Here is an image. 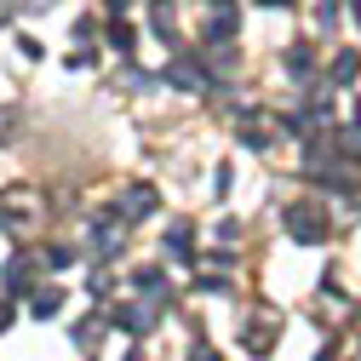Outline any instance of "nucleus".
Instances as JSON below:
<instances>
[{"instance_id": "nucleus-1", "label": "nucleus", "mask_w": 361, "mask_h": 361, "mask_svg": "<svg viewBox=\"0 0 361 361\" xmlns=\"http://www.w3.org/2000/svg\"><path fill=\"white\" fill-rule=\"evenodd\" d=\"M287 235L293 241H304V247H315L327 235V212L315 207V201H298V207H287Z\"/></svg>"}, {"instance_id": "nucleus-2", "label": "nucleus", "mask_w": 361, "mask_h": 361, "mask_svg": "<svg viewBox=\"0 0 361 361\" xmlns=\"http://www.w3.org/2000/svg\"><path fill=\"white\" fill-rule=\"evenodd\" d=\"M166 80L184 86V92H201V86H212V69H207L201 58H178V63L166 69Z\"/></svg>"}, {"instance_id": "nucleus-3", "label": "nucleus", "mask_w": 361, "mask_h": 361, "mask_svg": "<svg viewBox=\"0 0 361 361\" xmlns=\"http://www.w3.org/2000/svg\"><path fill=\"white\" fill-rule=\"evenodd\" d=\"M121 212H126V218H144V212H155V190H149V184H132V190L121 195Z\"/></svg>"}, {"instance_id": "nucleus-4", "label": "nucleus", "mask_w": 361, "mask_h": 361, "mask_svg": "<svg viewBox=\"0 0 361 361\" xmlns=\"http://www.w3.org/2000/svg\"><path fill=\"white\" fill-rule=\"evenodd\" d=\"M230 35H235V12H218V18L201 29V47H230Z\"/></svg>"}, {"instance_id": "nucleus-5", "label": "nucleus", "mask_w": 361, "mask_h": 361, "mask_svg": "<svg viewBox=\"0 0 361 361\" xmlns=\"http://www.w3.org/2000/svg\"><path fill=\"white\" fill-rule=\"evenodd\" d=\"M241 344H247V350H252V355H264V350H269V344H276V315H264V322H258V327H252V333H247V327H241Z\"/></svg>"}, {"instance_id": "nucleus-6", "label": "nucleus", "mask_w": 361, "mask_h": 361, "mask_svg": "<svg viewBox=\"0 0 361 361\" xmlns=\"http://www.w3.org/2000/svg\"><path fill=\"white\" fill-rule=\"evenodd\" d=\"M6 287H12V293H29V287H35V258H12V264H6Z\"/></svg>"}, {"instance_id": "nucleus-7", "label": "nucleus", "mask_w": 361, "mask_h": 361, "mask_svg": "<svg viewBox=\"0 0 361 361\" xmlns=\"http://www.w3.org/2000/svg\"><path fill=\"white\" fill-rule=\"evenodd\" d=\"M355 75H361V58H355V52H338V58H333V86H350Z\"/></svg>"}, {"instance_id": "nucleus-8", "label": "nucleus", "mask_w": 361, "mask_h": 361, "mask_svg": "<svg viewBox=\"0 0 361 361\" xmlns=\"http://www.w3.org/2000/svg\"><path fill=\"white\" fill-rule=\"evenodd\" d=\"M58 310H63V287H40V293H35V315H40V322L58 315Z\"/></svg>"}, {"instance_id": "nucleus-9", "label": "nucleus", "mask_w": 361, "mask_h": 361, "mask_svg": "<svg viewBox=\"0 0 361 361\" xmlns=\"http://www.w3.org/2000/svg\"><path fill=\"white\" fill-rule=\"evenodd\" d=\"M109 224H115V218H98V230H92V247H98V252H115V247H121V230H109Z\"/></svg>"}, {"instance_id": "nucleus-10", "label": "nucleus", "mask_w": 361, "mask_h": 361, "mask_svg": "<svg viewBox=\"0 0 361 361\" xmlns=\"http://www.w3.org/2000/svg\"><path fill=\"white\" fill-rule=\"evenodd\" d=\"M241 144H252V149H269V132H264V121H241Z\"/></svg>"}, {"instance_id": "nucleus-11", "label": "nucleus", "mask_w": 361, "mask_h": 361, "mask_svg": "<svg viewBox=\"0 0 361 361\" xmlns=\"http://www.w3.org/2000/svg\"><path fill=\"white\" fill-rule=\"evenodd\" d=\"M109 47H115V52H132V47H138V40H132V29H126L121 18L109 23Z\"/></svg>"}, {"instance_id": "nucleus-12", "label": "nucleus", "mask_w": 361, "mask_h": 361, "mask_svg": "<svg viewBox=\"0 0 361 361\" xmlns=\"http://www.w3.org/2000/svg\"><path fill=\"white\" fill-rule=\"evenodd\" d=\"M310 63H315L310 47H293V52H287V69H293V75H310Z\"/></svg>"}, {"instance_id": "nucleus-13", "label": "nucleus", "mask_w": 361, "mask_h": 361, "mask_svg": "<svg viewBox=\"0 0 361 361\" xmlns=\"http://www.w3.org/2000/svg\"><path fill=\"white\" fill-rule=\"evenodd\" d=\"M138 287H144V293H166V276H161V269H144Z\"/></svg>"}, {"instance_id": "nucleus-14", "label": "nucleus", "mask_w": 361, "mask_h": 361, "mask_svg": "<svg viewBox=\"0 0 361 361\" xmlns=\"http://www.w3.org/2000/svg\"><path fill=\"white\" fill-rule=\"evenodd\" d=\"M47 264H52V269H69V264H75V252H69V247H52V252H47Z\"/></svg>"}, {"instance_id": "nucleus-15", "label": "nucleus", "mask_w": 361, "mask_h": 361, "mask_svg": "<svg viewBox=\"0 0 361 361\" xmlns=\"http://www.w3.org/2000/svg\"><path fill=\"white\" fill-rule=\"evenodd\" d=\"M166 247H172V252H190V230H184V224H178V230L166 235Z\"/></svg>"}, {"instance_id": "nucleus-16", "label": "nucleus", "mask_w": 361, "mask_h": 361, "mask_svg": "<svg viewBox=\"0 0 361 361\" xmlns=\"http://www.w3.org/2000/svg\"><path fill=\"white\" fill-rule=\"evenodd\" d=\"M190 361H218V350H207V344H195V355Z\"/></svg>"}, {"instance_id": "nucleus-17", "label": "nucleus", "mask_w": 361, "mask_h": 361, "mask_svg": "<svg viewBox=\"0 0 361 361\" xmlns=\"http://www.w3.org/2000/svg\"><path fill=\"white\" fill-rule=\"evenodd\" d=\"M126 6H132V0H109V12H115V18H121V12H126Z\"/></svg>"}, {"instance_id": "nucleus-18", "label": "nucleus", "mask_w": 361, "mask_h": 361, "mask_svg": "<svg viewBox=\"0 0 361 361\" xmlns=\"http://www.w3.org/2000/svg\"><path fill=\"white\" fill-rule=\"evenodd\" d=\"M212 6H218V12H230V0H212Z\"/></svg>"}, {"instance_id": "nucleus-19", "label": "nucleus", "mask_w": 361, "mask_h": 361, "mask_svg": "<svg viewBox=\"0 0 361 361\" xmlns=\"http://www.w3.org/2000/svg\"><path fill=\"white\" fill-rule=\"evenodd\" d=\"M264 6H287V0H264Z\"/></svg>"}, {"instance_id": "nucleus-20", "label": "nucleus", "mask_w": 361, "mask_h": 361, "mask_svg": "<svg viewBox=\"0 0 361 361\" xmlns=\"http://www.w3.org/2000/svg\"><path fill=\"white\" fill-rule=\"evenodd\" d=\"M355 23H361V0H355Z\"/></svg>"}, {"instance_id": "nucleus-21", "label": "nucleus", "mask_w": 361, "mask_h": 361, "mask_svg": "<svg viewBox=\"0 0 361 361\" xmlns=\"http://www.w3.org/2000/svg\"><path fill=\"white\" fill-rule=\"evenodd\" d=\"M355 126H361V104H355Z\"/></svg>"}, {"instance_id": "nucleus-22", "label": "nucleus", "mask_w": 361, "mask_h": 361, "mask_svg": "<svg viewBox=\"0 0 361 361\" xmlns=\"http://www.w3.org/2000/svg\"><path fill=\"white\" fill-rule=\"evenodd\" d=\"M0 18H6V0H0Z\"/></svg>"}]
</instances>
